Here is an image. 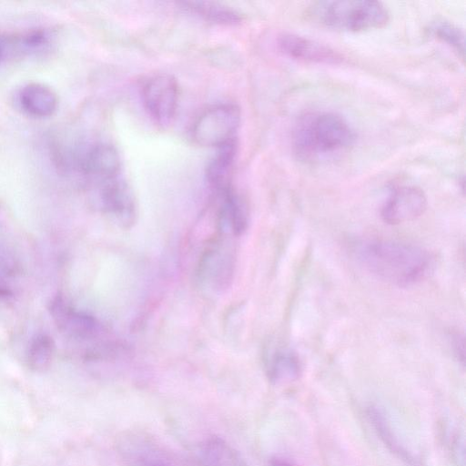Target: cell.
Listing matches in <instances>:
<instances>
[{"instance_id":"277c9868","label":"cell","mask_w":466,"mask_h":466,"mask_svg":"<svg viewBox=\"0 0 466 466\" xmlns=\"http://www.w3.org/2000/svg\"><path fill=\"white\" fill-rule=\"evenodd\" d=\"M240 120L241 112L236 104L212 106L195 120L191 130L192 138L198 146L218 148L236 139Z\"/></svg>"},{"instance_id":"4fadbf2b","label":"cell","mask_w":466,"mask_h":466,"mask_svg":"<svg viewBox=\"0 0 466 466\" xmlns=\"http://www.w3.org/2000/svg\"><path fill=\"white\" fill-rule=\"evenodd\" d=\"M237 152L238 144L234 139L218 148L206 168L208 184L221 193L231 187L229 180Z\"/></svg>"},{"instance_id":"9c48e42d","label":"cell","mask_w":466,"mask_h":466,"mask_svg":"<svg viewBox=\"0 0 466 466\" xmlns=\"http://www.w3.org/2000/svg\"><path fill=\"white\" fill-rule=\"evenodd\" d=\"M77 167L83 174L106 181L119 176L121 160L114 146L96 143L80 155Z\"/></svg>"},{"instance_id":"ac0fdd59","label":"cell","mask_w":466,"mask_h":466,"mask_svg":"<svg viewBox=\"0 0 466 466\" xmlns=\"http://www.w3.org/2000/svg\"><path fill=\"white\" fill-rule=\"evenodd\" d=\"M55 352V342L46 334H38L31 341L27 352L29 367L35 371L49 368Z\"/></svg>"},{"instance_id":"8fae6325","label":"cell","mask_w":466,"mask_h":466,"mask_svg":"<svg viewBox=\"0 0 466 466\" xmlns=\"http://www.w3.org/2000/svg\"><path fill=\"white\" fill-rule=\"evenodd\" d=\"M48 309L57 328L73 337L87 338L96 329L95 320L87 315L75 311L61 295L51 299Z\"/></svg>"},{"instance_id":"3957f363","label":"cell","mask_w":466,"mask_h":466,"mask_svg":"<svg viewBox=\"0 0 466 466\" xmlns=\"http://www.w3.org/2000/svg\"><path fill=\"white\" fill-rule=\"evenodd\" d=\"M307 15L321 26L343 32H365L390 21L385 5L371 0H325L311 3Z\"/></svg>"},{"instance_id":"7402d4cb","label":"cell","mask_w":466,"mask_h":466,"mask_svg":"<svg viewBox=\"0 0 466 466\" xmlns=\"http://www.w3.org/2000/svg\"><path fill=\"white\" fill-rule=\"evenodd\" d=\"M5 52V43L2 38H0V61L4 58Z\"/></svg>"},{"instance_id":"44dd1931","label":"cell","mask_w":466,"mask_h":466,"mask_svg":"<svg viewBox=\"0 0 466 466\" xmlns=\"http://www.w3.org/2000/svg\"><path fill=\"white\" fill-rule=\"evenodd\" d=\"M268 466H295L290 461L282 458H274L269 461Z\"/></svg>"},{"instance_id":"7a4b0ae2","label":"cell","mask_w":466,"mask_h":466,"mask_svg":"<svg viewBox=\"0 0 466 466\" xmlns=\"http://www.w3.org/2000/svg\"><path fill=\"white\" fill-rule=\"evenodd\" d=\"M356 135L340 115L329 111L300 116L292 130L291 144L298 158L307 162L325 160L353 146Z\"/></svg>"},{"instance_id":"ffe728a7","label":"cell","mask_w":466,"mask_h":466,"mask_svg":"<svg viewBox=\"0 0 466 466\" xmlns=\"http://www.w3.org/2000/svg\"><path fill=\"white\" fill-rule=\"evenodd\" d=\"M46 40L47 36L45 32L40 30H34L27 33L24 36L23 43L26 47L36 48L45 45V43H46Z\"/></svg>"},{"instance_id":"30bf717a","label":"cell","mask_w":466,"mask_h":466,"mask_svg":"<svg viewBox=\"0 0 466 466\" xmlns=\"http://www.w3.org/2000/svg\"><path fill=\"white\" fill-rule=\"evenodd\" d=\"M187 466H248L243 457L218 436L203 440L193 450Z\"/></svg>"},{"instance_id":"5b68a950","label":"cell","mask_w":466,"mask_h":466,"mask_svg":"<svg viewBox=\"0 0 466 466\" xmlns=\"http://www.w3.org/2000/svg\"><path fill=\"white\" fill-rule=\"evenodd\" d=\"M116 452L123 466H178L173 454L143 431L121 432L116 438Z\"/></svg>"},{"instance_id":"9a60e30c","label":"cell","mask_w":466,"mask_h":466,"mask_svg":"<svg viewBox=\"0 0 466 466\" xmlns=\"http://www.w3.org/2000/svg\"><path fill=\"white\" fill-rule=\"evenodd\" d=\"M103 182L101 199L105 208L119 217L130 216L134 211V200L127 182L119 176Z\"/></svg>"},{"instance_id":"52a82bcc","label":"cell","mask_w":466,"mask_h":466,"mask_svg":"<svg viewBox=\"0 0 466 466\" xmlns=\"http://www.w3.org/2000/svg\"><path fill=\"white\" fill-rule=\"evenodd\" d=\"M426 208L427 198L421 188L402 185L391 190L382 205L380 214L385 223L398 225L419 218Z\"/></svg>"},{"instance_id":"5bb4252c","label":"cell","mask_w":466,"mask_h":466,"mask_svg":"<svg viewBox=\"0 0 466 466\" xmlns=\"http://www.w3.org/2000/svg\"><path fill=\"white\" fill-rule=\"evenodd\" d=\"M367 416L377 435L388 449L407 464L417 466L416 460L403 443L400 441L384 411L377 406H370L367 410Z\"/></svg>"},{"instance_id":"ba28073f","label":"cell","mask_w":466,"mask_h":466,"mask_svg":"<svg viewBox=\"0 0 466 466\" xmlns=\"http://www.w3.org/2000/svg\"><path fill=\"white\" fill-rule=\"evenodd\" d=\"M278 46L285 56L298 61L328 65L342 61V56L329 46L296 34L280 35Z\"/></svg>"},{"instance_id":"7c38bea8","label":"cell","mask_w":466,"mask_h":466,"mask_svg":"<svg viewBox=\"0 0 466 466\" xmlns=\"http://www.w3.org/2000/svg\"><path fill=\"white\" fill-rule=\"evenodd\" d=\"M18 99L23 110L35 117L52 116L58 105L56 93L49 86L40 83L25 85L21 89Z\"/></svg>"},{"instance_id":"2e32d148","label":"cell","mask_w":466,"mask_h":466,"mask_svg":"<svg viewBox=\"0 0 466 466\" xmlns=\"http://www.w3.org/2000/svg\"><path fill=\"white\" fill-rule=\"evenodd\" d=\"M178 5L187 12L212 24L233 26L242 22V16L238 11L217 2L184 1Z\"/></svg>"},{"instance_id":"e0dca14e","label":"cell","mask_w":466,"mask_h":466,"mask_svg":"<svg viewBox=\"0 0 466 466\" xmlns=\"http://www.w3.org/2000/svg\"><path fill=\"white\" fill-rule=\"evenodd\" d=\"M301 374L298 355L290 350L278 352L269 362L268 376L274 383L292 382Z\"/></svg>"},{"instance_id":"8992f818","label":"cell","mask_w":466,"mask_h":466,"mask_svg":"<svg viewBox=\"0 0 466 466\" xmlns=\"http://www.w3.org/2000/svg\"><path fill=\"white\" fill-rule=\"evenodd\" d=\"M178 85L169 74L160 73L150 76L143 85L142 102L148 116L155 123L167 127L176 117L178 105Z\"/></svg>"},{"instance_id":"6da1fadb","label":"cell","mask_w":466,"mask_h":466,"mask_svg":"<svg viewBox=\"0 0 466 466\" xmlns=\"http://www.w3.org/2000/svg\"><path fill=\"white\" fill-rule=\"evenodd\" d=\"M356 253L366 269L397 286L421 280L432 267V258L427 250L398 241L368 240L358 247Z\"/></svg>"},{"instance_id":"d6986e66","label":"cell","mask_w":466,"mask_h":466,"mask_svg":"<svg viewBox=\"0 0 466 466\" xmlns=\"http://www.w3.org/2000/svg\"><path fill=\"white\" fill-rule=\"evenodd\" d=\"M430 32L450 46L460 56H464V34L459 27L449 22L437 21L430 26Z\"/></svg>"}]
</instances>
